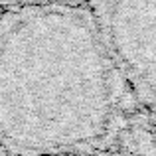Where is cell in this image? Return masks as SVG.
I'll use <instances>...</instances> for the list:
<instances>
[{
	"label": "cell",
	"instance_id": "obj_1",
	"mask_svg": "<svg viewBox=\"0 0 156 156\" xmlns=\"http://www.w3.org/2000/svg\"><path fill=\"white\" fill-rule=\"evenodd\" d=\"M125 87L91 6L0 10V142L10 156L91 150Z\"/></svg>",
	"mask_w": 156,
	"mask_h": 156
},
{
	"label": "cell",
	"instance_id": "obj_2",
	"mask_svg": "<svg viewBox=\"0 0 156 156\" xmlns=\"http://www.w3.org/2000/svg\"><path fill=\"white\" fill-rule=\"evenodd\" d=\"M125 83L156 109V0H91Z\"/></svg>",
	"mask_w": 156,
	"mask_h": 156
},
{
	"label": "cell",
	"instance_id": "obj_3",
	"mask_svg": "<svg viewBox=\"0 0 156 156\" xmlns=\"http://www.w3.org/2000/svg\"><path fill=\"white\" fill-rule=\"evenodd\" d=\"M89 6L91 0H0V10L10 8H28V6Z\"/></svg>",
	"mask_w": 156,
	"mask_h": 156
},
{
	"label": "cell",
	"instance_id": "obj_4",
	"mask_svg": "<svg viewBox=\"0 0 156 156\" xmlns=\"http://www.w3.org/2000/svg\"><path fill=\"white\" fill-rule=\"evenodd\" d=\"M51 156H89L87 152H69V154H51Z\"/></svg>",
	"mask_w": 156,
	"mask_h": 156
},
{
	"label": "cell",
	"instance_id": "obj_5",
	"mask_svg": "<svg viewBox=\"0 0 156 156\" xmlns=\"http://www.w3.org/2000/svg\"><path fill=\"white\" fill-rule=\"evenodd\" d=\"M0 156H10V154H8V150L4 148V144H2V142H0Z\"/></svg>",
	"mask_w": 156,
	"mask_h": 156
}]
</instances>
